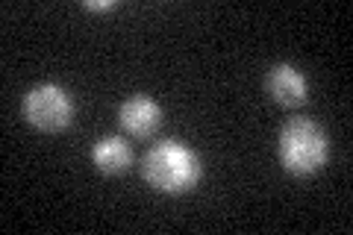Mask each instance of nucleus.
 <instances>
[{
	"instance_id": "1",
	"label": "nucleus",
	"mask_w": 353,
	"mask_h": 235,
	"mask_svg": "<svg viewBox=\"0 0 353 235\" xmlns=\"http://www.w3.org/2000/svg\"><path fill=\"white\" fill-rule=\"evenodd\" d=\"M141 174H145L148 185L157 188L159 194L176 197V194H189L201 183L203 162L189 144L176 139H165L153 150H148Z\"/></svg>"
},
{
	"instance_id": "2",
	"label": "nucleus",
	"mask_w": 353,
	"mask_h": 235,
	"mask_svg": "<svg viewBox=\"0 0 353 235\" xmlns=\"http://www.w3.org/2000/svg\"><path fill=\"white\" fill-rule=\"evenodd\" d=\"M280 165L294 176H312L327 165L330 141L327 132L309 118H292L277 139Z\"/></svg>"
},
{
	"instance_id": "3",
	"label": "nucleus",
	"mask_w": 353,
	"mask_h": 235,
	"mask_svg": "<svg viewBox=\"0 0 353 235\" xmlns=\"http://www.w3.org/2000/svg\"><path fill=\"white\" fill-rule=\"evenodd\" d=\"M24 118L41 132H59L71 124L74 100L62 85L41 83L36 88H30L24 97Z\"/></svg>"
},
{
	"instance_id": "4",
	"label": "nucleus",
	"mask_w": 353,
	"mask_h": 235,
	"mask_svg": "<svg viewBox=\"0 0 353 235\" xmlns=\"http://www.w3.org/2000/svg\"><path fill=\"white\" fill-rule=\"evenodd\" d=\"M118 118H121V127H124L130 136L148 139L162 124V106L157 103V100L145 97V94H136V97H130L127 103L121 106Z\"/></svg>"
},
{
	"instance_id": "5",
	"label": "nucleus",
	"mask_w": 353,
	"mask_h": 235,
	"mask_svg": "<svg viewBox=\"0 0 353 235\" xmlns=\"http://www.w3.org/2000/svg\"><path fill=\"white\" fill-rule=\"evenodd\" d=\"M265 88H268V94L277 100L280 106H301L309 92L306 76L289 62L274 65L268 71V80H265Z\"/></svg>"
},
{
	"instance_id": "6",
	"label": "nucleus",
	"mask_w": 353,
	"mask_h": 235,
	"mask_svg": "<svg viewBox=\"0 0 353 235\" xmlns=\"http://www.w3.org/2000/svg\"><path fill=\"white\" fill-rule=\"evenodd\" d=\"M92 162L97 165V171H101V174L118 176V174H124L127 167H130L132 150H130V144H127L124 139L109 136V139L94 141V147H92Z\"/></svg>"
},
{
	"instance_id": "7",
	"label": "nucleus",
	"mask_w": 353,
	"mask_h": 235,
	"mask_svg": "<svg viewBox=\"0 0 353 235\" xmlns=\"http://www.w3.org/2000/svg\"><path fill=\"white\" fill-rule=\"evenodd\" d=\"M83 6L85 9H94V12H106V9H115L118 3H115V0H106V3H92V0H85Z\"/></svg>"
}]
</instances>
